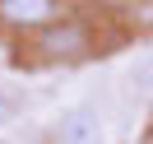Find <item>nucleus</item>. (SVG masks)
Returning <instances> with one entry per match:
<instances>
[{"label": "nucleus", "mask_w": 153, "mask_h": 144, "mask_svg": "<svg viewBox=\"0 0 153 144\" xmlns=\"http://www.w3.org/2000/svg\"><path fill=\"white\" fill-rule=\"evenodd\" d=\"M88 42H93V33H88L84 19H56L42 33V51H47V56H65V60L88 56Z\"/></svg>", "instance_id": "obj_1"}, {"label": "nucleus", "mask_w": 153, "mask_h": 144, "mask_svg": "<svg viewBox=\"0 0 153 144\" xmlns=\"http://www.w3.org/2000/svg\"><path fill=\"white\" fill-rule=\"evenodd\" d=\"M56 144H102V116H97V107H70L56 121Z\"/></svg>", "instance_id": "obj_2"}, {"label": "nucleus", "mask_w": 153, "mask_h": 144, "mask_svg": "<svg viewBox=\"0 0 153 144\" xmlns=\"http://www.w3.org/2000/svg\"><path fill=\"white\" fill-rule=\"evenodd\" d=\"M56 5L51 0H0V23H10V28H37L47 33L56 23Z\"/></svg>", "instance_id": "obj_3"}, {"label": "nucleus", "mask_w": 153, "mask_h": 144, "mask_svg": "<svg viewBox=\"0 0 153 144\" xmlns=\"http://www.w3.org/2000/svg\"><path fill=\"white\" fill-rule=\"evenodd\" d=\"M10 116H14V102H10V93L0 88V125H10Z\"/></svg>", "instance_id": "obj_4"}, {"label": "nucleus", "mask_w": 153, "mask_h": 144, "mask_svg": "<svg viewBox=\"0 0 153 144\" xmlns=\"http://www.w3.org/2000/svg\"><path fill=\"white\" fill-rule=\"evenodd\" d=\"M28 144H37V140H28Z\"/></svg>", "instance_id": "obj_5"}]
</instances>
